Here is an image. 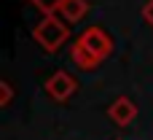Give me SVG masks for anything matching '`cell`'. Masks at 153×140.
<instances>
[{"instance_id":"cell-7","label":"cell","mask_w":153,"mask_h":140,"mask_svg":"<svg viewBox=\"0 0 153 140\" xmlns=\"http://www.w3.org/2000/svg\"><path fill=\"white\" fill-rule=\"evenodd\" d=\"M30 3H32V5H38L43 13H56V11H59V5H62L65 0H30Z\"/></svg>"},{"instance_id":"cell-2","label":"cell","mask_w":153,"mask_h":140,"mask_svg":"<svg viewBox=\"0 0 153 140\" xmlns=\"http://www.w3.org/2000/svg\"><path fill=\"white\" fill-rule=\"evenodd\" d=\"M78 43L83 46V49H89L97 59H105V57H110V51H113V38L102 30V27H89V30H83L81 32V38H78Z\"/></svg>"},{"instance_id":"cell-3","label":"cell","mask_w":153,"mask_h":140,"mask_svg":"<svg viewBox=\"0 0 153 140\" xmlns=\"http://www.w3.org/2000/svg\"><path fill=\"white\" fill-rule=\"evenodd\" d=\"M75 89H78V81H75V76H70L67 70H56V73H51L48 81H46V92H48L56 103L70 100V97L75 94Z\"/></svg>"},{"instance_id":"cell-8","label":"cell","mask_w":153,"mask_h":140,"mask_svg":"<svg viewBox=\"0 0 153 140\" xmlns=\"http://www.w3.org/2000/svg\"><path fill=\"white\" fill-rule=\"evenodd\" d=\"M11 100H13V89H11V84H8V81H0V105L8 108Z\"/></svg>"},{"instance_id":"cell-1","label":"cell","mask_w":153,"mask_h":140,"mask_svg":"<svg viewBox=\"0 0 153 140\" xmlns=\"http://www.w3.org/2000/svg\"><path fill=\"white\" fill-rule=\"evenodd\" d=\"M32 38L43 51L54 54L65 46V40H70V27L59 13H43V19L32 27Z\"/></svg>"},{"instance_id":"cell-6","label":"cell","mask_w":153,"mask_h":140,"mask_svg":"<svg viewBox=\"0 0 153 140\" xmlns=\"http://www.w3.org/2000/svg\"><path fill=\"white\" fill-rule=\"evenodd\" d=\"M70 59H73V62H75L81 70H97V67H100V62H102V59H97V57H94L89 49H83L78 40L70 46Z\"/></svg>"},{"instance_id":"cell-5","label":"cell","mask_w":153,"mask_h":140,"mask_svg":"<svg viewBox=\"0 0 153 140\" xmlns=\"http://www.w3.org/2000/svg\"><path fill=\"white\" fill-rule=\"evenodd\" d=\"M86 11H89V3H86V0H65L56 13H59L67 24H75V22H81V19L86 16Z\"/></svg>"},{"instance_id":"cell-9","label":"cell","mask_w":153,"mask_h":140,"mask_svg":"<svg viewBox=\"0 0 153 140\" xmlns=\"http://www.w3.org/2000/svg\"><path fill=\"white\" fill-rule=\"evenodd\" d=\"M143 19H145V22L153 27V0H148V3L143 5Z\"/></svg>"},{"instance_id":"cell-4","label":"cell","mask_w":153,"mask_h":140,"mask_svg":"<svg viewBox=\"0 0 153 140\" xmlns=\"http://www.w3.org/2000/svg\"><path fill=\"white\" fill-rule=\"evenodd\" d=\"M108 116H110V121H116L118 127H129V124L137 119V105H134V100H129V97H116V100L110 103V108H108Z\"/></svg>"}]
</instances>
